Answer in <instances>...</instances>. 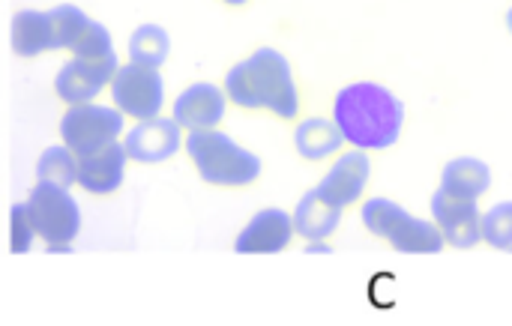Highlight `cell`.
<instances>
[{
    "mask_svg": "<svg viewBox=\"0 0 512 326\" xmlns=\"http://www.w3.org/2000/svg\"><path fill=\"white\" fill-rule=\"evenodd\" d=\"M90 24V18L66 3V6H54L48 12V30H51V51H60V48H72L78 42V36L84 33V27Z\"/></svg>",
    "mask_w": 512,
    "mask_h": 326,
    "instance_id": "22",
    "label": "cell"
},
{
    "mask_svg": "<svg viewBox=\"0 0 512 326\" xmlns=\"http://www.w3.org/2000/svg\"><path fill=\"white\" fill-rule=\"evenodd\" d=\"M36 180L39 183H48V186L69 189L78 180V156L66 144L48 147L39 156V162H36Z\"/></svg>",
    "mask_w": 512,
    "mask_h": 326,
    "instance_id": "21",
    "label": "cell"
},
{
    "mask_svg": "<svg viewBox=\"0 0 512 326\" xmlns=\"http://www.w3.org/2000/svg\"><path fill=\"white\" fill-rule=\"evenodd\" d=\"M330 252H333V246H327V240H315L306 246V255H330Z\"/></svg>",
    "mask_w": 512,
    "mask_h": 326,
    "instance_id": "27",
    "label": "cell"
},
{
    "mask_svg": "<svg viewBox=\"0 0 512 326\" xmlns=\"http://www.w3.org/2000/svg\"><path fill=\"white\" fill-rule=\"evenodd\" d=\"M27 216L33 222V231L42 243L51 246H69L81 231V207L69 195V189L36 183L24 201Z\"/></svg>",
    "mask_w": 512,
    "mask_h": 326,
    "instance_id": "3",
    "label": "cell"
},
{
    "mask_svg": "<svg viewBox=\"0 0 512 326\" xmlns=\"http://www.w3.org/2000/svg\"><path fill=\"white\" fill-rule=\"evenodd\" d=\"M222 3H228V6H246L249 0H222Z\"/></svg>",
    "mask_w": 512,
    "mask_h": 326,
    "instance_id": "28",
    "label": "cell"
},
{
    "mask_svg": "<svg viewBox=\"0 0 512 326\" xmlns=\"http://www.w3.org/2000/svg\"><path fill=\"white\" fill-rule=\"evenodd\" d=\"M480 231L486 246L498 252H512V201H501L492 210H486L480 216Z\"/></svg>",
    "mask_w": 512,
    "mask_h": 326,
    "instance_id": "25",
    "label": "cell"
},
{
    "mask_svg": "<svg viewBox=\"0 0 512 326\" xmlns=\"http://www.w3.org/2000/svg\"><path fill=\"white\" fill-rule=\"evenodd\" d=\"M333 123L354 150H390L405 132V102L378 81H354L336 93Z\"/></svg>",
    "mask_w": 512,
    "mask_h": 326,
    "instance_id": "1",
    "label": "cell"
},
{
    "mask_svg": "<svg viewBox=\"0 0 512 326\" xmlns=\"http://www.w3.org/2000/svg\"><path fill=\"white\" fill-rule=\"evenodd\" d=\"M222 90H225L228 102H234L237 108H246V111H258L261 108V96H258V84H255L249 60H240L237 66L228 69Z\"/></svg>",
    "mask_w": 512,
    "mask_h": 326,
    "instance_id": "23",
    "label": "cell"
},
{
    "mask_svg": "<svg viewBox=\"0 0 512 326\" xmlns=\"http://www.w3.org/2000/svg\"><path fill=\"white\" fill-rule=\"evenodd\" d=\"M294 147L306 162H324V159H333L336 153H342L345 138H342L339 126L333 120L306 117L294 129Z\"/></svg>",
    "mask_w": 512,
    "mask_h": 326,
    "instance_id": "14",
    "label": "cell"
},
{
    "mask_svg": "<svg viewBox=\"0 0 512 326\" xmlns=\"http://www.w3.org/2000/svg\"><path fill=\"white\" fill-rule=\"evenodd\" d=\"M72 57L99 69L102 78L111 81V75L117 72V54H114V42H111V33L99 24V21H90L84 27V33L78 36V42L72 45Z\"/></svg>",
    "mask_w": 512,
    "mask_h": 326,
    "instance_id": "18",
    "label": "cell"
},
{
    "mask_svg": "<svg viewBox=\"0 0 512 326\" xmlns=\"http://www.w3.org/2000/svg\"><path fill=\"white\" fill-rule=\"evenodd\" d=\"M291 240H294L291 213L270 207V210L255 213L252 222L240 231L234 252L237 255H279L288 249Z\"/></svg>",
    "mask_w": 512,
    "mask_h": 326,
    "instance_id": "11",
    "label": "cell"
},
{
    "mask_svg": "<svg viewBox=\"0 0 512 326\" xmlns=\"http://www.w3.org/2000/svg\"><path fill=\"white\" fill-rule=\"evenodd\" d=\"M228 108V96L222 87L210 84V81H198L192 87H186L174 105H171V120L186 129V132H198V129H216L225 117Z\"/></svg>",
    "mask_w": 512,
    "mask_h": 326,
    "instance_id": "10",
    "label": "cell"
},
{
    "mask_svg": "<svg viewBox=\"0 0 512 326\" xmlns=\"http://www.w3.org/2000/svg\"><path fill=\"white\" fill-rule=\"evenodd\" d=\"M126 150L120 141L96 150V153H87V156H78V186L90 195H111L123 186L126 180Z\"/></svg>",
    "mask_w": 512,
    "mask_h": 326,
    "instance_id": "12",
    "label": "cell"
},
{
    "mask_svg": "<svg viewBox=\"0 0 512 326\" xmlns=\"http://www.w3.org/2000/svg\"><path fill=\"white\" fill-rule=\"evenodd\" d=\"M432 222L441 228L444 240L456 249H474L483 243V231H480V204L474 198H462L453 195L447 189H438L432 195Z\"/></svg>",
    "mask_w": 512,
    "mask_h": 326,
    "instance_id": "8",
    "label": "cell"
},
{
    "mask_svg": "<svg viewBox=\"0 0 512 326\" xmlns=\"http://www.w3.org/2000/svg\"><path fill=\"white\" fill-rule=\"evenodd\" d=\"M507 30H510V36H512V6L507 9Z\"/></svg>",
    "mask_w": 512,
    "mask_h": 326,
    "instance_id": "29",
    "label": "cell"
},
{
    "mask_svg": "<svg viewBox=\"0 0 512 326\" xmlns=\"http://www.w3.org/2000/svg\"><path fill=\"white\" fill-rule=\"evenodd\" d=\"M12 48L18 57H36L42 51H51V30H48V12L21 9L12 18Z\"/></svg>",
    "mask_w": 512,
    "mask_h": 326,
    "instance_id": "19",
    "label": "cell"
},
{
    "mask_svg": "<svg viewBox=\"0 0 512 326\" xmlns=\"http://www.w3.org/2000/svg\"><path fill=\"white\" fill-rule=\"evenodd\" d=\"M255 84H258V96H261V108H267L273 117L279 120H297L300 117V90L294 81V69L288 63V57L276 48H258L249 57Z\"/></svg>",
    "mask_w": 512,
    "mask_h": 326,
    "instance_id": "6",
    "label": "cell"
},
{
    "mask_svg": "<svg viewBox=\"0 0 512 326\" xmlns=\"http://www.w3.org/2000/svg\"><path fill=\"white\" fill-rule=\"evenodd\" d=\"M405 213H408V210H405L402 204L390 201V198H369V201H363V207H360L363 228H366L369 234L381 237V240L390 237V231L396 228V222H399Z\"/></svg>",
    "mask_w": 512,
    "mask_h": 326,
    "instance_id": "24",
    "label": "cell"
},
{
    "mask_svg": "<svg viewBox=\"0 0 512 326\" xmlns=\"http://www.w3.org/2000/svg\"><path fill=\"white\" fill-rule=\"evenodd\" d=\"M171 54V39L159 24H141L129 39V60L159 69Z\"/></svg>",
    "mask_w": 512,
    "mask_h": 326,
    "instance_id": "20",
    "label": "cell"
},
{
    "mask_svg": "<svg viewBox=\"0 0 512 326\" xmlns=\"http://www.w3.org/2000/svg\"><path fill=\"white\" fill-rule=\"evenodd\" d=\"M183 150L195 162L201 180L210 186L243 189V186H252L264 171L261 159L252 150L240 147L231 135H225L219 129L189 132L183 138Z\"/></svg>",
    "mask_w": 512,
    "mask_h": 326,
    "instance_id": "2",
    "label": "cell"
},
{
    "mask_svg": "<svg viewBox=\"0 0 512 326\" xmlns=\"http://www.w3.org/2000/svg\"><path fill=\"white\" fill-rule=\"evenodd\" d=\"M342 213L339 207H333L330 201H324L318 195V189L306 192L300 198V204L294 207L291 213V222H294V234H300L303 240L315 243V240H330L339 225H342Z\"/></svg>",
    "mask_w": 512,
    "mask_h": 326,
    "instance_id": "13",
    "label": "cell"
},
{
    "mask_svg": "<svg viewBox=\"0 0 512 326\" xmlns=\"http://www.w3.org/2000/svg\"><path fill=\"white\" fill-rule=\"evenodd\" d=\"M108 87V78H102L99 69L81 63V60H69L60 66L57 78H54V90L66 105H84V102H96L99 93Z\"/></svg>",
    "mask_w": 512,
    "mask_h": 326,
    "instance_id": "16",
    "label": "cell"
},
{
    "mask_svg": "<svg viewBox=\"0 0 512 326\" xmlns=\"http://www.w3.org/2000/svg\"><path fill=\"white\" fill-rule=\"evenodd\" d=\"M441 189H447L453 195H462V198L480 201L492 189V168L477 156L450 159L444 165V171H441Z\"/></svg>",
    "mask_w": 512,
    "mask_h": 326,
    "instance_id": "17",
    "label": "cell"
},
{
    "mask_svg": "<svg viewBox=\"0 0 512 326\" xmlns=\"http://www.w3.org/2000/svg\"><path fill=\"white\" fill-rule=\"evenodd\" d=\"M369 177H372L369 153L366 150H348V153H336L333 165L327 168V174L321 177V183L315 189L333 207L348 210V207L363 201Z\"/></svg>",
    "mask_w": 512,
    "mask_h": 326,
    "instance_id": "7",
    "label": "cell"
},
{
    "mask_svg": "<svg viewBox=\"0 0 512 326\" xmlns=\"http://www.w3.org/2000/svg\"><path fill=\"white\" fill-rule=\"evenodd\" d=\"M33 240H36V231H33V222L27 216V207L24 204H15L9 210V246L15 255H24L33 249Z\"/></svg>",
    "mask_w": 512,
    "mask_h": 326,
    "instance_id": "26",
    "label": "cell"
},
{
    "mask_svg": "<svg viewBox=\"0 0 512 326\" xmlns=\"http://www.w3.org/2000/svg\"><path fill=\"white\" fill-rule=\"evenodd\" d=\"M114 108L129 120H153L165 105V81L159 69L141 63H123L108 81Z\"/></svg>",
    "mask_w": 512,
    "mask_h": 326,
    "instance_id": "5",
    "label": "cell"
},
{
    "mask_svg": "<svg viewBox=\"0 0 512 326\" xmlns=\"http://www.w3.org/2000/svg\"><path fill=\"white\" fill-rule=\"evenodd\" d=\"M123 135V114L114 105L102 102H84L69 105V111L60 120V138L75 156L96 153Z\"/></svg>",
    "mask_w": 512,
    "mask_h": 326,
    "instance_id": "4",
    "label": "cell"
},
{
    "mask_svg": "<svg viewBox=\"0 0 512 326\" xmlns=\"http://www.w3.org/2000/svg\"><path fill=\"white\" fill-rule=\"evenodd\" d=\"M387 243L396 252H402V255H438L447 246L441 228L432 219H417L414 213H405L396 222V228L390 231Z\"/></svg>",
    "mask_w": 512,
    "mask_h": 326,
    "instance_id": "15",
    "label": "cell"
},
{
    "mask_svg": "<svg viewBox=\"0 0 512 326\" xmlns=\"http://www.w3.org/2000/svg\"><path fill=\"white\" fill-rule=\"evenodd\" d=\"M123 150L129 162L141 165H156L171 159L183 147V129L174 120L153 117V120H138L126 135H123Z\"/></svg>",
    "mask_w": 512,
    "mask_h": 326,
    "instance_id": "9",
    "label": "cell"
}]
</instances>
